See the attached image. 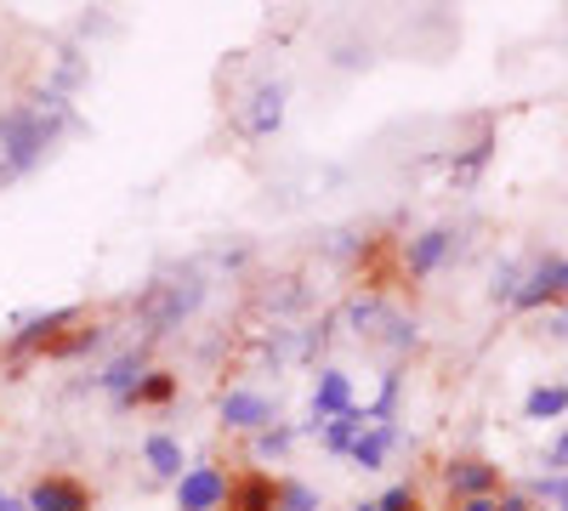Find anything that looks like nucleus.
I'll return each mask as SVG.
<instances>
[{"label":"nucleus","instance_id":"obj_10","mask_svg":"<svg viewBox=\"0 0 568 511\" xmlns=\"http://www.w3.org/2000/svg\"><path fill=\"white\" fill-rule=\"evenodd\" d=\"M142 376H149V358H142V352L131 347V352H120V358H109V364H103L98 392H109V398H114V409H131V398H136Z\"/></svg>","mask_w":568,"mask_h":511},{"label":"nucleus","instance_id":"obj_3","mask_svg":"<svg viewBox=\"0 0 568 511\" xmlns=\"http://www.w3.org/2000/svg\"><path fill=\"white\" fill-rule=\"evenodd\" d=\"M444 489L455 505H466V500H495L506 489V478L484 454H455V460H444Z\"/></svg>","mask_w":568,"mask_h":511},{"label":"nucleus","instance_id":"obj_11","mask_svg":"<svg viewBox=\"0 0 568 511\" xmlns=\"http://www.w3.org/2000/svg\"><path fill=\"white\" fill-rule=\"evenodd\" d=\"M393 449H404V427L398 421H375V427H364L358 432V443H353V467L358 472H382L387 460H393Z\"/></svg>","mask_w":568,"mask_h":511},{"label":"nucleus","instance_id":"obj_19","mask_svg":"<svg viewBox=\"0 0 568 511\" xmlns=\"http://www.w3.org/2000/svg\"><path fill=\"white\" fill-rule=\"evenodd\" d=\"M387 318H393V307H387L382 296H358V302L347 307V324H353V336H364V341H382Z\"/></svg>","mask_w":568,"mask_h":511},{"label":"nucleus","instance_id":"obj_14","mask_svg":"<svg viewBox=\"0 0 568 511\" xmlns=\"http://www.w3.org/2000/svg\"><path fill=\"white\" fill-rule=\"evenodd\" d=\"M273 505H278V478H267V472H245V478H233L222 511H273Z\"/></svg>","mask_w":568,"mask_h":511},{"label":"nucleus","instance_id":"obj_2","mask_svg":"<svg viewBox=\"0 0 568 511\" xmlns=\"http://www.w3.org/2000/svg\"><path fill=\"white\" fill-rule=\"evenodd\" d=\"M205 302V285H200V273H187L182 285H154L149 296H142V313H149V336H171L176 324L187 318Z\"/></svg>","mask_w":568,"mask_h":511},{"label":"nucleus","instance_id":"obj_22","mask_svg":"<svg viewBox=\"0 0 568 511\" xmlns=\"http://www.w3.org/2000/svg\"><path fill=\"white\" fill-rule=\"evenodd\" d=\"M273 511H324V494L302 478H278V505Z\"/></svg>","mask_w":568,"mask_h":511},{"label":"nucleus","instance_id":"obj_30","mask_svg":"<svg viewBox=\"0 0 568 511\" xmlns=\"http://www.w3.org/2000/svg\"><path fill=\"white\" fill-rule=\"evenodd\" d=\"M0 511H29V505H23V494H7V489H0Z\"/></svg>","mask_w":568,"mask_h":511},{"label":"nucleus","instance_id":"obj_32","mask_svg":"<svg viewBox=\"0 0 568 511\" xmlns=\"http://www.w3.org/2000/svg\"><path fill=\"white\" fill-rule=\"evenodd\" d=\"M353 511H375V500H364V505H353Z\"/></svg>","mask_w":568,"mask_h":511},{"label":"nucleus","instance_id":"obj_16","mask_svg":"<svg viewBox=\"0 0 568 511\" xmlns=\"http://www.w3.org/2000/svg\"><path fill=\"white\" fill-rule=\"evenodd\" d=\"M278 125H284V85H256L251 114H245V131H251V136H273Z\"/></svg>","mask_w":568,"mask_h":511},{"label":"nucleus","instance_id":"obj_4","mask_svg":"<svg viewBox=\"0 0 568 511\" xmlns=\"http://www.w3.org/2000/svg\"><path fill=\"white\" fill-rule=\"evenodd\" d=\"M557 302H568V256H540L535 267H524V285H517L511 307L540 313V307H557Z\"/></svg>","mask_w":568,"mask_h":511},{"label":"nucleus","instance_id":"obj_1","mask_svg":"<svg viewBox=\"0 0 568 511\" xmlns=\"http://www.w3.org/2000/svg\"><path fill=\"white\" fill-rule=\"evenodd\" d=\"M63 131H80V120H74L69 98H58V91L29 98V103H7L0 109V165H7L12 176L40 171Z\"/></svg>","mask_w":568,"mask_h":511},{"label":"nucleus","instance_id":"obj_5","mask_svg":"<svg viewBox=\"0 0 568 511\" xmlns=\"http://www.w3.org/2000/svg\"><path fill=\"white\" fill-rule=\"evenodd\" d=\"M74 324H80V307H52V313L23 318L7 336V358H34L45 347H63V330H74Z\"/></svg>","mask_w":568,"mask_h":511},{"label":"nucleus","instance_id":"obj_27","mask_svg":"<svg viewBox=\"0 0 568 511\" xmlns=\"http://www.w3.org/2000/svg\"><path fill=\"white\" fill-rule=\"evenodd\" d=\"M540 467H546V472H568V427L557 432V443L546 449V460H540Z\"/></svg>","mask_w":568,"mask_h":511},{"label":"nucleus","instance_id":"obj_28","mask_svg":"<svg viewBox=\"0 0 568 511\" xmlns=\"http://www.w3.org/2000/svg\"><path fill=\"white\" fill-rule=\"evenodd\" d=\"M495 511H540V505H535L524 489H500V494H495Z\"/></svg>","mask_w":568,"mask_h":511},{"label":"nucleus","instance_id":"obj_24","mask_svg":"<svg viewBox=\"0 0 568 511\" xmlns=\"http://www.w3.org/2000/svg\"><path fill=\"white\" fill-rule=\"evenodd\" d=\"M382 341L393 347V358H404V352H415V347H420V324L393 313V318H387V330H382Z\"/></svg>","mask_w":568,"mask_h":511},{"label":"nucleus","instance_id":"obj_13","mask_svg":"<svg viewBox=\"0 0 568 511\" xmlns=\"http://www.w3.org/2000/svg\"><path fill=\"white\" fill-rule=\"evenodd\" d=\"M142 467H149L160 483H176V478L187 472L182 438H171V432H149V438H142Z\"/></svg>","mask_w":568,"mask_h":511},{"label":"nucleus","instance_id":"obj_17","mask_svg":"<svg viewBox=\"0 0 568 511\" xmlns=\"http://www.w3.org/2000/svg\"><path fill=\"white\" fill-rule=\"evenodd\" d=\"M296 438H302V427L296 421H273V427H262L256 438H251V460H291V449H296Z\"/></svg>","mask_w":568,"mask_h":511},{"label":"nucleus","instance_id":"obj_12","mask_svg":"<svg viewBox=\"0 0 568 511\" xmlns=\"http://www.w3.org/2000/svg\"><path fill=\"white\" fill-rule=\"evenodd\" d=\"M449 256H455V234H449V227H426V234H415V239H409L404 267H409L415 278H433Z\"/></svg>","mask_w":568,"mask_h":511},{"label":"nucleus","instance_id":"obj_7","mask_svg":"<svg viewBox=\"0 0 568 511\" xmlns=\"http://www.w3.org/2000/svg\"><path fill=\"white\" fill-rule=\"evenodd\" d=\"M358 398H353V376L347 369H336V364H324L318 376H313V392H307V421H302V432H318L324 421H336V415H347Z\"/></svg>","mask_w":568,"mask_h":511},{"label":"nucleus","instance_id":"obj_26","mask_svg":"<svg viewBox=\"0 0 568 511\" xmlns=\"http://www.w3.org/2000/svg\"><path fill=\"white\" fill-rule=\"evenodd\" d=\"M375 511H420V489L415 483H393V489H382Z\"/></svg>","mask_w":568,"mask_h":511},{"label":"nucleus","instance_id":"obj_23","mask_svg":"<svg viewBox=\"0 0 568 511\" xmlns=\"http://www.w3.org/2000/svg\"><path fill=\"white\" fill-rule=\"evenodd\" d=\"M524 494H529L535 505L546 500L551 511H568V472H540V478H535V483H529Z\"/></svg>","mask_w":568,"mask_h":511},{"label":"nucleus","instance_id":"obj_31","mask_svg":"<svg viewBox=\"0 0 568 511\" xmlns=\"http://www.w3.org/2000/svg\"><path fill=\"white\" fill-rule=\"evenodd\" d=\"M455 511H495V500H466V505H455Z\"/></svg>","mask_w":568,"mask_h":511},{"label":"nucleus","instance_id":"obj_25","mask_svg":"<svg viewBox=\"0 0 568 511\" xmlns=\"http://www.w3.org/2000/svg\"><path fill=\"white\" fill-rule=\"evenodd\" d=\"M517 285H524V262H500V267H495V285H489V296L511 307V296H517Z\"/></svg>","mask_w":568,"mask_h":511},{"label":"nucleus","instance_id":"obj_6","mask_svg":"<svg viewBox=\"0 0 568 511\" xmlns=\"http://www.w3.org/2000/svg\"><path fill=\"white\" fill-rule=\"evenodd\" d=\"M171 489H176V511H222L233 478H227V467H216V460H200V467H187Z\"/></svg>","mask_w":568,"mask_h":511},{"label":"nucleus","instance_id":"obj_8","mask_svg":"<svg viewBox=\"0 0 568 511\" xmlns=\"http://www.w3.org/2000/svg\"><path fill=\"white\" fill-rule=\"evenodd\" d=\"M216 421H222L227 432L256 438L262 427H273V421H278V409H273V398H267V392H256V387H227V392L216 398Z\"/></svg>","mask_w":568,"mask_h":511},{"label":"nucleus","instance_id":"obj_20","mask_svg":"<svg viewBox=\"0 0 568 511\" xmlns=\"http://www.w3.org/2000/svg\"><path fill=\"white\" fill-rule=\"evenodd\" d=\"M176 369H149L142 376V387H136V398H131V409H165L171 398H176Z\"/></svg>","mask_w":568,"mask_h":511},{"label":"nucleus","instance_id":"obj_29","mask_svg":"<svg viewBox=\"0 0 568 511\" xmlns=\"http://www.w3.org/2000/svg\"><path fill=\"white\" fill-rule=\"evenodd\" d=\"M546 330H551V336H557V341H562V336H568V307H562V313H551V318H546Z\"/></svg>","mask_w":568,"mask_h":511},{"label":"nucleus","instance_id":"obj_9","mask_svg":"<svg viewBox=\"0 0 568 511\" xmlns=\"http://www.w3.org/2000/svg\"><path fill=\"white\" fill-rule=\"evenodd\" d=\"M23 505L29 511H91V489L80 478H69V472H45V478L29 483Z\"/></svg>","mask_w":568,"mask_h":511},{"label":"nucleus","instance_id":"obj_18","mask_svg":"<svg viewBox=\"0 0 568 511\" xmlns=\"http://www.w3.org/2000/svg\"><path fill=\"white\" fill-rule=\"evenodd\" d=\"M568 415V387L562 381H540V387H529V398H524V421H562Z\"/></svg>","mask_w":568,"mask_h":511},{"label":"nucleus","instance_id":"obj_15","mask_svg":"<svg viewBox=\"0 0 568 511\" xmlns=\"http://www.w3.org/2000/svg\"><path fill=\"white\" fill-rule=\"evenodd\" d=\"M364 427H369V415H364V403H353L347 415H336V421H324L313 438H318V449H324V454H342V460H347Z\"/></svg>","mask_w":568,"mask_h":511},{"label":"nucleus","instance_id":"obj_21","mask_svg":"<svg viewBox=\"0 0 568 511\" xmlns=\"http://www.w3.org/2000/svg\"><path fill=\"white\" fill-rule=\"evenodd\" d=\"M398 392H404V369H387V376H382V392H375V403H364L369 427H375V421H398Z\"/></svg>","mask_w":568,"mask_h":511}]
</instances>
